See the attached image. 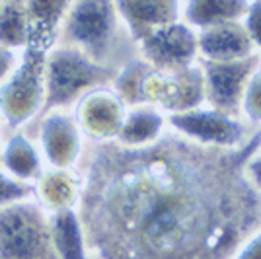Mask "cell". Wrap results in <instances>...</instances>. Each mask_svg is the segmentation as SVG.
<instances>
[{"label":"cell","instance_id":"52a82bcc","mask_svg":"<svg viewBox=\"0 0 261 259\" xmlns=\"http://www.w3.org/2000/svg\"><path fill=\"white\" fill-rule=\"evenodd\" d=\"M74 119L82 137L106 144L119 135L127 115V106L111 88H96L80 97L74 108Z\"/></svg>","mask_w":261,"mask_h":259},{"label":"cell","instance_id":"f1b7e54d","mask_svg":"<svg viewBox=\"0 0 261 259\" xmlns=\"http://www.w3.org/2000/svg\"><path fill=\"white\" fill-rule=\"evenodd\" d=\"M259 148H261V146H259Z\"/></svg>","mask_w":261,"mask_h":259},{"label":"cell","instance_id":"ffe728a7","mask_svg":"<svg viewBox=\"0 0 261 259\" xmlns=\"http://www.w3.org/2000/svg\"><path fill=\"white\" fill-rule=\"evenodd\" d=\"M30 41V25L25 2L4 0L0 2V47L22 53Z\"/></svg>","mask_w":261,"mask_h":259},{"label":"cell","instance_id":"d4e9b609","mask_svg":"<svg viewBox=\"0 0 261 259\" xmlns=\"http://www.w3.org/2000/svg\"><path fill=\"white\" fill-rule=\"evenodd\" d=\"M20 57L22 53L18 51H12L6 47H0V86L10 78V74L16 70V66L20 63Z\"/></svg>","mask_w":261,"mask_h":259},{"label":"cell","instance_id":"6da1fadb","mask_svg":"<svg viewBox=\"0 0 261 259\" xmlns=\"http://www.w3.org/2000/svg\"><path fill=\"white\" fill-rule=\"evenodd\" d=\"M244 150L224 154L164 137L142 148L98 144L82 177L78 216L99 259H230L261 226V193Z\"/></svg>","mask_w":261,"mask_h":259},{"label":"cell","instance_id":"44dd1931","mask_svg":"<svg viewBox=\"0 0 261 259\" xmlns=\"http://www.w3.org/2000/svg\"><path fill=\"white\" fill-rule=\"evenodd\" d=\"M152 66L144 61H129L121 70H117V76L113 80V92L123 99L125 106H139L144 103V80Z\"/></svg>","mask_w":261,"mask_h":259},{"label":"cell","instance_id":"d6986e66","mask_svg":"<svg viewBox=\"0 0 261 259\" xmlns=\"http://www.w3.org/2000/svg\"><path fill=\"white\" fill-rule=\"evenodd\" d=\"M246 12L248 2L240 0H193L185 6V18L189 25L207 30L220 23L238 22Z\"/></svg>","mask_w":261,"mask_h":259},{"label":"cell","instance_id":"4316f807","mask_svg":"<svg viewBox=\"0 0 261 259\" xmlns=\"http://www.w3.org/2000/svg\"><path fill=\"white\" fill-rule=\"evenodd\" d=\"M246 172L251 173V177L255 179V184H261V158H257V160H250V162H248V168H246Z\"/></svg>","mask_w":261,"mask_h":259},{"label":"cell","instance_id":"3957f363","mask_svg":"<svg viewBox=\"0 0 261 259\" xmlns=\"http://www.w3.org/2000/svg\"><path fill=\"white\" fill-rule=\"evenodd\" d=\"M0 259H59L49 215L33 197L0 206Z\"/></svg>","mask_w":261,"mask_h":259},{"label":"cell","instance_id":"5b68a950","mask_svg":"<svg viewBox=\"0 0 261 259\" xmlns=\"http://www.w3.org/2000/svg\"><path fill=\"white\" fill-rule=\"evenodd\" d=\"M115 2L80 0L70 2L61 28L59 43L74 47L98 65H106L108 53L117 33Z\"/></svg>","mask_w":261,"mask_h":259},{"label":"cell","instance_id":"8992f818","mask_svg":"<svg viewBox=\"0 0 261 259\" xmlns=\"http://www.w3.org/2000/svg\"><path fill=\"white\" fill-rule=\"evenodd\" d=\"M144 101L158 103L172 113L197 109L205 99V76L199 65L175 70L152 68L144 80Z\"/></svg>","mask_w":261,"mask_h":259},{"label":"cell","instance_id":"8fae6325","mask_svg":"<svg viewBox=\"0 0 261 259\" xmlns=\"http://www.w3.org/2000/svg\"><path fill=\"white\" fill-rule=\"evenodd\" d=\"M257 63H259L257 55H251L248 59L234 61V63H208L207 61L203 66L205 97H208L213 108L226 115L236 113L246 84L250 76L255 72Z\"/></svg>","mask_w":261,"mask_h":259},{"label":"cell","instance_id":"7c38bea8","mask_svg":"<svg viewBox=\"0 0 261 259\" xmlns=\"http://www.w3.org/2000/svg\"><path fill=\"white\" fill-rule=\"evenodd\" d=\"M197 49L208 63H234L253 55V43L244 23L228 22L207 28L197 35Z\"/></svg>","mask_w":261,"mask_h":259},{"label":"cell","instance_id":"5bb4252c","mask_svg":"<svg viewBox=\"0 0 261 259\" xmlns=\"http://www.w3.org/2000/svg\"><path fill=\"white\" fill-rule=\"evenodd\" d=\"M115 10L137 43L156 28L179 22V4L174 0H121Z\"/></svg>","mask_w":261,"mask_h":259},{"label":"cell","instance_id":"30bf717a","mask_svg":"<svg viewBox=\"0 0 261 259\" xmlns=\"http://www.w3.org/2000/svg\"><path fill=\"white\" fill-rule=\"evenodd\" d=\"M170 125L184 137L203 146L232 148L242 141L244 127L232 115L217 109H191L184 113H172Z\"/></svg>","mask_w":261,"mask_h":259},{"label":"cell","instance_id":"484cf974","mask_svg":"<svg viewBox=\"0 0 261 259\" xmlns=\"http://www.w3.org/2000/svg\"><path fill=\"white\" fill-rule=\"evenodd\" d=\"M236 259H261V228L240 248Z\"/></svg>","mask_w":261,"mask_h":259},{"label":"cell","instance_id":"9a60e30c","mask_svg":"<svg viewBox=\"0 0 261 259\" xmlns=\"http://www.w3.org/2000/svg\"><path fill=\"white\" fill-rule=\"evenodd\" d=\"M0 170L20 184L33 185L45 172L43 156L28 133L14 131L2 144Z\"/></svg>","mask_w":261,"mask_h":259},{"label":"cell","instance_id":"ac0fdd59","mask_svg":"<svg viewBox=\"0 0 261 259\" xmlns=\"http://www.w3.org/2000/svg\"><path fill=\"white\" fill-rule=\"evenodd\" d=\"M162 129L164 117L156 109L137 106L130 111H127L123 127L113 142L127 146V148H142V146H148L158 141L162 135Z\"/></svg>","mask_w":261,"mask_h":259},{"label":"cell","instance_id":"603a6c76","mask_svg":"<svg viewBox=\"0 0 261 259\" xmlns=\"http://www.w3.org/2000/svg\"><path fill=\"white\" fill-rule=\"evenodd\" d=\"M33 197V185L20 184L0 170V206Z\"/></svg>","mask_w":261,"mask_h":259},{"label":"cell","instance_id":"2e32d148","mask_svg":"<svg viewBox=\"0 0 261 259\" xmlns=\"http://www.w3.org/2000/svg\"><path fill=\"white\" fill-rule=\"evenodd\" d=\"M70 2L65 0H30L25 2L28 25H30V41L28 47H37L49 53L59 43L61 28L65 22Z\"/></svg>","mask_w":261,"mask_h":259},{"label":"cell","instance_id":"ba28073f","mask_svg":"<svg viewBox=\"0 0 261 259\" xmlns=\"http://www.w3.org/2000/svg\"><path fill=\"white\" fill-rule=\"evenodd\" d=\"M37 146L53 170H72L82 156V133L68 111H49L39 117Z\"/></svg>","mask_w":261,"mask_h":259},{"label":"cell","instance_id":"7a4b0ae2","mask_svg":"<svg viewBox=\"0 0 261 259\" xmlns=\"http://www.w3.org/2000/svg\"><path fill=\"white\" fill-rule=\"evenodd\" d=\"M115 76L117 70L113 66L98 65L74 47L57 45L45 57V106L41 115L66 111L90 90L108 86Z\"/></svg>","mask_w":261,"mask_h":259},{"label":"cell","instance_id":"83f0119b","mask_svg":"<svg viewBox=\"0 0 261 259\" xmlns=\"http://www.w3.org/2000/svg\"><path fill=\"white\" fill-rule=\"evenodd\" d=\"M2 144H4V139H2V121H0V152H2Z\"/></svg>","mask_w":261,"mask_h":259},{"label":"cell","instance_id":"e0dca14e","mask_svg":"<svg viewBox=\"0 0 261 259\" xmlns=\"http://www.w3.org/2000/svg\"><path fill=\"white\" fill-rule=\"evenodd\" d=\"M49 228L59 259H90L78 211L49 215Z\"/></svg>","mask_w":261,"mask_h":259},{"label":"cell","instance_id":"cb8c5ba5","mask_svg":"<svg viewBox=\"0 0 261 259\" xmlns=\"http://www.w3.org/2000/svg\"><path fill=\"white\" fill-rule=\"evenodd\" d=\"M244 28L250 35L251 43H257L261 47V0L248 4Z\"/></svg>","mask_w":261,"mask_h":259},{"label":"cell","instance_id":"4fadbf2b","mask_svg":"<svg viewBox=\"0 0 261 259\" xmlns=\"http://www.w3.org/2000/svg\"><path fill=\"white\" fill-rule=\"evenodd\" d=\"M82 195V175L72 170L45 168L41 177L33 184V199L47 215L76 211Z\"/></svg>","mask_w":261,"mask_h":259},{"label":"cell","instance_id":"277c9868","mask_svg":"<svg viewBox=\"0 0 261 259\" xmlns=\"http://www.w3.org/2000/svg\"><path fill=\"white\" fill-rule=\"evenodd\" d=\"M45 57L37 47H25L10 78L0 86V121L22 131L37 121L45 106Z\"/></svg>","mask_w":261,"mask_h":259},{"label":"cell","instance_id":"9c48e42d","mask_svg":"<svg viewBox=\"0 0 261 259\" xmlns=\"http://www.w3.org/2000/svg\"><path fill=\"white\" fill-rule=\"evenodd\" d=\"M139 43L146 63L156 70H175L193 65L197 55V35L181 22L160 25Z\"/></svg>","mask_w":261,"mask_h":259},{"label":"cell","instance_id":"7402d4cb","mask_svg":"<svg viewBox=\"0 0 261 259\" xmlns=\"http://www.w3.org/2000/svg\"><path fill=\"white\" fill-rule=\"evenodd\" d=\"M242 99H244V111L248 113V117L261 123V66L250 76Z\"/></svg>","mask_w":261,"mask_h":259}]
</instances>
